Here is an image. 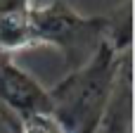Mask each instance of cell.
<instances>
[{
    "label": "cell",
    "instance_id": "cell-5",
    "mask_svg": "<svg viewBox=\"0 0 135 133\" xmlns=\"http://www.w3.org/2000/svg\"><path fill=\"white\" fill-rule=\"evenodd\" d=\"M31 0H0V19H28Z\"/></svg>",
    "mask_w": 135,
    "mask_h": 133
},
{
    "label": "cell",
    "instance_id": "cell-2",
    "mask_svg": "<svg viewBox=\"0 0 135 133\" xmlns=\"http://www.w3.org/2000/svg\"><path fill=\"white\" fill-rule=\"evenodd\" d=\"M123 55L126 52H119L104 43L90 59L66 71V76L47 90L50 114L64 133L97 131L102 112L116 86Z\"/></svg>",
    "mask_w": 135,
    "mask_h": 133
},
{
    "label": "cell",
    "instance_id": "cell-4",
    "mask_svg": "<svg viewBox=\"0 0 135 133\" xmlns=\"http://www.w3.org/2000/svg\"><path fill=\"white\" fill-rule=\"evenodd\" d=\"M133 131V64L131 52L123 55L116 86L102 112L95 133H131Z\"/></svg>",
    "mask_w": 135,
    "mask_h": 133
},
{
    "label": "cell",
    "instance_id": "cell-1",
    "mask_svg": "<svg viewBox=\"0 0 135 133\" xmlns=\"http://www.w3.org/2000/svg\"><path fill=\"white\" fill-rule=\"evenodd\" d=\"M28 31L33 45H52L59 50L66 71L90 59L100 45L109 43L119 52L131 50V5L109 14H81L62 0L31 7Z\"/></svg>",
    "mask_w": 135,
    "mask_h": 133
},
{
    "label": "cell",
    "instance_id": "cell-3",
    "mask_svg": "<svg viewBox=\"0 0 135 133\" xmlns=\"http://www.w3.org/2000/svg\"><path fill=\"white\" fill-rule=\"evenodd\" d=\"M0 105L17 117L50 112L47 88H43L40 81L24 71L7 52H0Z\"/></svg>",
    "mask_w": 135,
    "mask_h": 133
}]
</instances>
